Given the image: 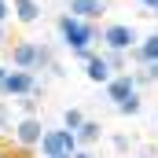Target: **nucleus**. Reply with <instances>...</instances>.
I'll use <instances>...</instances> for the list:
<instances>
[{
    "instance_id": "obj_17",
    "label": "nucleus",
    "mask_w": 158,
    "mask_h": 158,
    "mask_svg": "<svg viewBox=\"0 0 158 158\" xmlns=\"http://www.w3.org/2000/svg\"><path fill=\"white\" fill-rule=\"evenodd\" d=\"M15 107L22 110V118H37V107H40V99H37V96H19V99H15Z\"/></svg>"
},
{
    "instance_id": "obj_23",
    "label": "nucleus",
    "mask_w": 158,
    "mask_h": 158,
    "mask_svg": "<svg viewBox=\"0 0 158 158\" xmlns=\"http://www.w3.org/2000/svg\"><path fill=\"white\" fill-rule=\"evenodd\" d=\"M0 158H26V155H11V151H4V147H0Z\"/></svg>"
},
{
    "instance_id": "obj_27",
    "label": "nucleus",
    "mask_w": 158,
    "mask_h": 158,
    "mask_svg": "<svg viewBox=\"0 0 158 158\" xmlns=\"http://www.w3.org/2000/svg\"><path fill=\"white\" fill-rule=\"evenodd\" d=\"M63 158H74V155H63Z\"/></svg>"
},
{
    "instance_id": "obj_8",
    "label": "nucleus",
    "mask_w": 158,
    "mask_h": 158,
    "mask_svg": "<svg viewBox=\"0 0 158 158\" xmlns=\"http://www.w3.org/2000/svg\"><path fill=\"white\" fill-rule=\"evenodd\" d=\"M40 136H44L40 118H22L19 125H15V140H19V147H37Z\"/></svg>"
},
{
    "instance_id": "obj_21",
    "label": "nucleus",
    "mask_w": 158,
    "mask_h": 158,
    "mask_svg": "<svg viewBox=\"0 0 158 158\" xmlns=\"http://www.w3.org/2000/svg\"><path fill=\"white\" fill-rule=\"evenodd\" d=\"M7 15H11V4H7V0H0V26L7 22Z\"/></svg>"
},
{
    "instance_id": "obj_25",
    "label": "nucleus",
    "mask_w": 158,
    "mask_h": 158,
    "mask_svg": "<svg viewBox=\"0 0 158 158\" xmlns=\"http://www.w3.org/2000/svg\"><path fill=\"white\" fill-rule=\"evenodd\" d=\"M7 74H11V70H7V66L0 63V85H4V77H7Z\"/></svg>"
},
{
    "instance_id": "obj_20",
    "label": "nucleus",
    "mask_w": 158,
    "mask_h": 158,
    "mask_svg": "<svg viewBox=\"0 0 158 158\" xmlns=\"http://www.w3.org/2000/svg\"><path fill=\"white\" fill-rule=\"evenodd\" d=\"M0 129H11V121H7V103L0 99Z\"/></svg>"
},
{
    "instance_id": "obj_24",
    "label": "nucleus",
    "mask_w": 158,
    "mask_h": 158,
    "mask_svg": "<svg viewBox=\"0 0 158 158\" xmlns=\"http://www.w3.org/2000/svg\"><path fill=\"white\" fill-rule=\"evenodd\" d=\"M74 158H96V155H92V151H85V147H81V151H77V155H74Z\"/></svg>"
},
{
    "instance_id": "obj_1",
    "label": "nucleus",
    "mask_w": 158,
    "mask_h": 158,
    "mask_svg": "<svg viewBox=\"0 0 158 158\" xmlns=\"http://www.w3.org/2000/svg\"><path fill=\"white\" fill-rule=\"evenodd\" d=\"M55 30H59V40L70 48V55L81 52V48H92L96 40H103V30H99L96 22H81V19H74V15H59Z\"/></svg>"
},
{
    "instance_id": "obj_9",
    "label": "nucleus",
    "mask_w": 158,
    "mask_h": 158,
    "mask_svg": "<svg viewBox=\"0 0 158 158\" xmlns=\"http://www.w3.org/2000/svg\"><path fill=\"white\" fill-rule=\"evenodd\" d=\"M129 59L136 63V66H151V63H158V33H151V37H143L132 52H129Z\"/></svg>"
},
{
    "instance_id": "obj_16",
    "label": "nucleus",
    "mask_w": 158,
    "mask_h": 158,
    "mask_svg": "<svg viewBox=\"0 0 158 158\" xmlns=\"http://www.w3.org/2000/svg\"><path fill=\"white\" fill-rule=\"evenodd\" d=\"M81 125H85V114H81L77 107H66V114H63V129H66V132H77Z\"/></svg>"
},
{
    "instance_id": "obj_15",
    "label": "nucleus",
    "mask_w": 158,
    "mask_h": 158,
    "mask_svg": "<svg viewBox=\"0 0 158 158\" xmlns=\"http://www.w3.org/2000/svg\"><path fill=\"white\" fill-rule=\"evenodd\" d=\"M59 59H55V48L52 44H40L37 40V70H52Z\"/></svg>"
},
{
    "instance_id": "obj_26",
    "label": "nucleus",
    "mask_w": 158,
    "mask_h": 158,
    "mask_svg": "<svg viewBox=\"0 0 158 158\" xmlns=\"http://www.w3.org/2000/svg\"><path fill=\"white\" fill-rule=\"evenodd\" d=\"M4 40H7V30H4V26H0V44H4Z\"/></svg>"
},
{
    "instance_id": "obj_6",
    "label": "nucleus",
    "mask_w": 158,
    "mask_h": 158,
    "mask_svg": "<svg viewBox=\"0 0 158 158\" xmlns=\"http://www.w3.org/2000/svg\"><path fill=\"white\" fill-rule=\"evenodd\" d=\"M103 88H107V99H110V103H114V107H118L121 99H129V96H132V92H136V77H132V74H129V70H125V74H114V77L107 81V85H103Z\"/></svg>"
},
{
    "instance_id": "obj_4",
    "label": "nucleus",
    "mask_w": 158,
    "mask_h": 158,
    "mask_svg": "<svg viewBox=\"0 0 158 158\" xmlns=\"http://www.w3.org/2000/svg\"><path fill=\"white\" fill-rule=\"evenodd\" d=\"M33 92H37V74H30V70H11L0 85V96H7V99L33 96Z\"/></svg>"
},
{
    "instance_id": "obj_2",
    "label": "nucleus",
    "mask_w": 158,
    "mask_h": 158,
    "mask_svg": "<svg viewBox=\"0 0 158 158\" xmlns=\"http://www.w3.org/2000/svg\"><path fill=\"white\" fill-rule=\"evenodd\" d=\"M40 155L44 158H63V155H77V136L74 132H66V129H44V136H40Z\"/></svg>"
},
{
    "instance_id": "obj_18",
    "label": "nucleus",
    "mask_w": 158,
    "mask_h": 158,
    "mask_svg": "<svg viewBox=\"0 0 158 158\" xmlns=\"http://www.w3.org/2000/svg\"><path fill=\"white\" fill-rule=\"evenodd\" d=\"M110 143H114V151H118V155H125V151H129V147H132V140H129V136H114V140H110Z\"/></svg>"
},
{
    "instance_id": "obj_22",
    "label": "nucleus",
    "mask_w": 158,
    "mask_h": 158,
    "mask_svg": "<svg viewBox=\"0 0 158 158\" xmlns=\"http://www.w3.org/2000/svg\"><path fill=\"white\" fill-rule=\"evenodd\" d=\"M140 4H143V7H147L151 15H158V0H140Z\"/></svg>"
},
{
    "instance_id": "obj_3",
    "label": "nucleus",
    "mask_w": 158,
    "mask_h": 158,
    "mask_svg": "<svg viewBox=\"0 0 158 158\" xmlns=\"http://www.w3.org/2000/svg\"><path fill=\"white\" fill-rule=\"evenodd\" d=\"M136 44H140V33L129 22H110L103 30V48H110V52H132Z\"/></svg>"
},
{
    "instance_id": "obj_14",
    "label": "nucleus",
    "mask_w": 158,
    "mask_h": 158,
    "mask_svg": "<svg viewBox=\"0 0 158 158\" xmlns=\"http://www.w3.org/2000/svg\"><path fill=\"white\" fill-rule=\"evenodd\" d=\"M114 110H118L121 118H132V114H140V110H143V99H140V92H132L129 99H121Z\"/></svg>"
},
{
    "instance_id": "obj_5",
    "label": "nucleus",
    "mask_w": 158,
    "mask_h": 158,
    "mask_svg": "<svg viewBox=\"0 0 158 158\" xmlns=\"http://www.w3.org/2000/svg\"><path fill=\"white\" fill-rule=\"evenodd\" d=\"M66 15H74L81 22H99L107 15V0H66Z\"/></svg>"
},
{
    "instance_id": "obj_10",
    "label": "nucleus",
    "mask_w": 158,
    "mask_h": 158,
    "mask_svg": "<svg viewBox=\"0 0 158 158\" xmlns=\"http://www.w3.org/2000/svg\"><path fill=\"white\" fill-rule=\"evenodd\" d=\"M11 7H15V19H19V22H26V26L40 22V15H44V11H40V0H15Z\"/></svg>"
},
{
    "instance_id": "obj_13",
    "label": "nucleus",
    "mask_w": 158,
    "mask_h": 158,
    "mask_svg": "<svg viewBox=\"0 0 158 158\" xmlns=\"http://www.w3.org/2000/svg\"><path fill=\"white\" fill-rule=\"evenodd\" d=\"M103 63L110 66V74H125V66H129V52H103Z\"/></svg>"
},
{
    "instance_id": "obj_12",
    "label": "nucleus",
    "mask_w": 158,
    "mask_h": 158,
    "mask_svg": "<svg viewBox=\"0 0 158 158\" xmlns=\"http://www.w3.org/2000/svg\"><path fill=\"white\" fill-rule=\"evenodd\" d=\"M85 77L96 81V85H107L114 74H110V66L103 63V55H96V59H88V63H85Z\"/></svg>"
},
{
    "instance_id": "obj_19",
    "label": "nucleus",
    "mask_w": 158,
    "mask_h": 158,
    "mask_svg": "<svg viewBox=\"0 0 158 158\" xmlns=\"http://www.w3.org/2000/svg\"><path fill=\"white\" fill-rule=\"evenodd\" d=\"M74 59H77L81 66H85L88 59H96V48H81V52H74Z\"/></svg>"
},
{
    "instance_id": "obj_11",
    "label": "nucleus",
    "mask_w": 158,
    "mask_h": 158,
    "mask_svg": "<svg viewBox=\"0 0 158 158\" xmlns=\"http://www.w3.org/2000/svg\"><path fill=\"white\" fill-rule=\"evenodd\" d=\"M74 136H77V147L88 151L92 143H99V140H103V125H99V121H92V118H85V125H81Z\"/></svg>"
},
{
    "instance_id": "obj_7",
    "label": "nucleus",
    "mask_w": 158,
    "mask_h": 158,
    "mask_svg": "<svg viewBox=\"0 0 158 158\" xmlns=\"http://www.w3.org/2000/svg\"><path fill=\"white\" fill-rule=\"evenodd\" d=\"M11 66L15 70H37V40H19L11 48Z\"/></svg>"
}]
</instances>
